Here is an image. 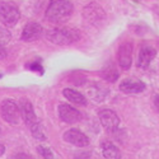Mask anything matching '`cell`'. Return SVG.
Wrapping results in <instances>:
<instances>
[{"label":"cell","instance_id":"1","mask_svg":"<svg viewBox=\"0 0 159 159\" xmlns=\"http://www.w3.org/2000/svg\"><path fill=\"white\" fill-rule=\"evenodd\" d=\"M73 4L68 0H55L46 10V19L51 23L61 24L69 19L73 13Z\"/></svg>","mask_w":159,"mask_h":159},{"label":"cell","instance_id":"2","mask_svg":"<svg viewBox=\"0 0 159 159\" xmlns=\"http://www.w3.org/2000/svg\"><path fill=\"white\" fill-rule=\"evenodd\" d=\"M46 38L55 45L68 46L79 41L80 33L75 28H54L46 32Z\"/></svg>","mask_w":159,"mask_h":159},{"label":"cell","instance_id":"3","mask_svg":"<svg viewBox=\"0 0 159 159\" xmlns=\"http://www.w3.org/2000/svg\"><path fill=\"white\" fill-rule=\"evenodd\" d=\"M20 13L14 3L4 2L0 3V20L7 27H14L18 23Z\"/></svg>","mask_w":159,"mask_h":159},{"label":"cell","instance_id":"4","mask_svg":"<svg viewBox=\"0 0 159 159\" xmlns=\"http://www.w3.org/2000/svg\"><path fill=\"white\" fill-rule=\"evenodd\" d=\"M2 116L8 124L18 125L22 118L19 106L13 99H4L2 103Z\"/></svg>","mask_w":159,"mask_h":159},{"label":"cell","instance_id":"5","mask_svg":"<svg viewBox=\"0 0 159 159\" xmlns=\"http://www.w3.org/2000/svg\"><path fill=\"white\" fill-rule=\"evenodd\" d=\"M98 117L102 126L104 129H107L108 131H115L118 127V125H120V118L112 110H108V108L101 110L98 112Z\"/></svg>","mask_w":159,"mask_h":159},{"label":"cell","instance_id":"6","mask_svg":"<svg viewBox=\"0 0 159 159\" xmlns=\"http://www.w3.org/2000/svg\"><path fill=\"white\" fill-rule=\"evenodd\" d=\"M64 140L78 148H84L89 145V139L87 138V135L78 129H70L66 131L64 134Z\"/></svg>","mask_w":159,"mask_h":159},{"label":"cell","instance_id":"7","mask_svg":"<svg viewBox=\"0 0 159 159\" xmlns=\"http://www.w3.org/2000/svg\"><path fill=\"white\" fill-rule=\"evenodd\" d=\"M59 116L66 124H76L82 120V113L69 104H60L59 106Z\"/></svg>","mask_w":159,"mask_h":159},{"label":"cell","instance_id":"8","mask_svg":"<svg viewBox=\"0 0 159 159\" xmlns=\"http://www.w3.org/2000/svg\"><path fill=\"white\" fill-rule=\"evenodd\" d=\"M43 34V27L41 24L31 22L28 24H25V27L23 28L22 32V39L25 42H31V41H36V39L41 38Z\"/></svg>","mask_w":159,"mask_h":159},{"label":"cell","instance_id":"9","mask_svg":"<svg viewBox=\"0 0 159 159\" xmlns=\"http://www.w3.org/2000/svg\"><path fill=\"white\" fill-rule=\"evenodd\" d=\"M19 110H20V115H22V120L27 124V126L30 127L31 125L37 122V116L33 111V106L28 99H20L19 101Z\"/></svg>","mask_w":159,"mask_h":159},{"label":"cell","instance_id":"10","mask_svg":"<svg viewBox=\"0 0 159 159\" xmlns=\"http://www.w3.org/2000/svg\"><path fill=\"white\" fill-rule=\"evenodd\" d=\"M118 64L124 70H129L132 62V43L125 42L118 48Z\"/></svg>","mask_w":159,"mask_h":159},{"label":"cell","instance_id":"11","mask_svg":"<svg viewBox=\"0 0 159 159\" xmlns=\"http://www.w3.org/2000/svg\"><path fill=\"white\" fill-rule=\"evenodd\" d=\"M145 84L138 79H125L122 80V83L120 84V89L124 93L127 94H132V93H141L145 90Z\"/></svg>","mask_w":159,"mask_h":159},{"label":"cell","instance_id":"12","mask_svg":"<svg viewBox=\"0 0 159 159\" xmlns=\"http://www.w3.org/2000/svg\"><path fill=\"white\" fill-rule=\"evenodd\" d=\"M157 55V50L154 47L150 46H144L141 47L140 52H139V60H138V66L140 69H147L150 65L152 60Z\"/></svg>","mask_w":159,"mask_h":159},{"label":"cell","instance_id":"13","mask_svg":"<svg viewBox=\"0 0 159 159\" xmlns=\"http://www.w3.org/2000/svg\"><path fill=\"white\" fill-rule=\"evenodd\" d=\"M84 9H85V10H84V14H85V17H87L90 22L101 20L102 18H104V11H103V9H102L98 4H96V3H92V4L87 5Z\"/></svg>","mask_w":159,"mask_h":159},{"label":"cell","instance_id":"14","mask_svg":"<svg viewBox=\"0 0 159 159\" xmlns=\"http://www.w3.org/2000/svg\"><path fill=\"white\" fill-rule=\"evenodd\" d=\"M62 94L66 99L70 101L74 104H78V106H85L87 104V98L82 93H79L78 90H74L71 88H65L62 90Z\"/></svg>","mask_w":159,"mask_h":159},{"label":"cell","instance_id":"15","mask_svg":"<svg viewBox=\"0 0 159 159\" xmlns=\"http://www.w3.org/2000/svg\"><path fill=\"white\" fill-rule=\"evenodd\" d=\"M102 152L104 159H121V152L115 144L110 141L102 143Z\"/></svg>","mask_w":159,"mask_h":159},{"label":"cell","instance_id":"16","mask_svg":"<svg viewBox=\"0 0 159 159\" xmlns=\"http://www.w3.org/2000/svg\"><path fill=\"white\" fill-rule=\"evenodd\" d=\"M101 75H102V78L104 79V80L111 82V83H115L118 79V71L116 70L113 64L104 66V68L102 69V71H101Z\"/></svg>","mask_w":159,"mask_h":159},{"label":"cell","instance_id":"17","mask_svg":"<svg viewBox=\"0 0 159 159\" xmlns=\"http://www.w3.org/2000/svg\"><path fill=\"white\" fill-rule=\"evenodd\" d=\"M30 130H31V132H32V135L37 139V140H46V132H45V129H43V126L39 124L38 121L36 122V124H33V125H31L30 126Z\"/></svg>","mask_w":159,"mask_h":159},{"label":"cell","instance_id":"18","mask_svg":"<svg viewBox=\"0 0 159 159\" xmlns=\"http://www.w3.org/2000/svg\"><path fill=\"white\" fill-rule=\"evenodd\" d=\"M10 39H11V34L8 30L3 28V27H0V46H5L10 42Z\"/></svg>","mask_w":159,"mask_h":159},{"label":"cell","instance_id":"19","mask_svg":"<svg viewBox=\"0 0 159 159\" xmlns=\"http://www.w3.org/2000/svg\"><path fill=\"white\" fill-rule=\"evenodd\" d=\"M37 150H38V153L41 154L45 159H57V158L54 155V153H52V150L48 149V148H46V147H38Z\"/></svg>","mask_w":159,"mask_h":159},{"label":"cell","instance_id":"20","mask_svg":"<svg viewBox=\"0 0 159 159\" xmlns=\"http://www.w3.org/2000/svg\"><path fill=\"white\" fill-rule=\"evenodd\" d=\"M28 68H30L31 70H34V71L39 73V74H43V68H42V65H41V62H39V61L31 62V64L28 65Z\"/></svg>","mask_w":159,"mask_h":159},{"label":"cell","instance_id":"21","mask_svg":"<svg viewBox=\"0 0 159 159\" xmlns=\"http://www.w3.org/2000/svg\"><path fill=\"white\" fill-rule=\"evenodd\" d=\"M13 159H30V157L27 154H24V153H18L17 155L13 157Z\"/></svg>","mask_w":159,"mask_h":159},{"label":"cell","instance_id":"22","mask_svg":"<svg viewBox=\"0 0 159 159\" xmlns=\"http://www.w3.org/2000/svg\"><path fill=\"white\" fill-rule=\"evenodd\" d=\"M5 57H7V51L4 50L3 46H0V60H3Z\"/></svg>","mask_w":159,"mask_h":159},{"label":"cell","instance_id":"23","mask_svg":"<svg viewBox=\"0 0 159 159\" xmlns=\"http://www.w3.org/2000/svg\"><path fill=\"white\" fill-rule=\"evenodd\" d=\"M154 104H155V107H157L158 111H159V94H157V96L154 97Z\"/></svg>","mask_w":159,"mask_h":159},{"label":"cell","instance_id":"24","mask_svg":"<svg viewBox=\"0 0 159 159\" xmlns=\"http://www.w3.org/2000/svg\"><path fill=\"white\" fill-rule=\"evenodd\" d=\"M4 152H5V147H4L3 144H0V157L4 154Z\"/></svg>","mask_w":159,"mask_h":159},{"label":"cell","instance_id":"25","mask_svg":"<svg viewBox=\"0 0 159 159\" xmlns=\"http://www.w3.org/2000/svg\"><path fill=\"white\" fill-rule=\"evenodd\" d=\"M0 78H2V75H0Z\"/></svg>","mask_w":159,"mask_h":159}]
</instances>
